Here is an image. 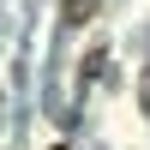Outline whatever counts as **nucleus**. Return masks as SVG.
<instances>
[{
    "label": "nucleus",
    "instance_id": "f257e3e1",
    "mask_svg": "<svg viewBox=\"0 0 150 150\" xmlns=\"http://www.w3.org/2000/svg\"><path fill=\"white\" fill-rule=\"evenodd\" d=\"M90 12H96V0H66V24H84Z\"/></svg>",
    "mask_w": 150,
    "mask_h": 150
}]
</instances>
